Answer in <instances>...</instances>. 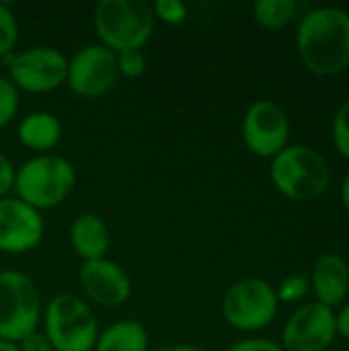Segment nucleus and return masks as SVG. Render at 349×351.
<instances>
[{"label": "nucleus", "instance_id": "nucleus-1", "mask_svg": "<svg viewBox=\"0 0 349 351\" xmlns=\"http://www.w3.org/2000/svg\"><path fill=\"white\" fill-rule=\"evenodd\" d=\"M296 49L309 72L337 76L349 68V12L335 6L309 10L296 29Z\"/></svg>", "mask_w": 349, "mask_h": 351}, {"label": "nucleus", "instance_id": "nucleus-2", "mask_svg": "<svg viewBox=\"0 0 349 351\" xmlns=\"http://www.w3.org/2000/svg\"><path fill=\"white\" fill-rule=\"evenodd\" d=\"M269 177L274 187L292 202H315L325 195L331 183L325 156L304 144H288L274 156Z\"/></svg>", "mask_w": 349, "mask_h": 351}, {"label": "nucleus", "instance_id": "nucleus-3", "mask_svg": "<svg viewBox=\"0 0 349 351\" xmlns=\"http://www.w3.org/2000/svg\"><path fill=\"white\" fill-rule=\"evenodd\" d=\"M152 4L144 0H101L93 10L99 43L113 53L142 49L154 31Z\"/></svg>", "mask_w": 349, "mask_h": 351}, {"label": "nucleus", "instance_id": "nucleus-4", "mask_svg": "<svg viewBox=\"0 0 349 351\" xmlns=\"http://www.w3.org/2000/svg\"><path fill=\"white\" fill-rule=\"evenodd\" d=\"M76 185L74 165L60 154H37L16 169L14 193L37 212L64 204Z\"/></svg>", "mask_w": 349, "mask_h": 351}, {"label": "nucleus", "instance_id": "nucleus-5", "mask_svg": "<svg viewBox=\"0 0 349 351\" xmlns=\"http://www.w3.org/2000/svg\"><path fill=\"white\" fill-rule=\"evenodd\" d=\"M43 333L53 351H93L99 323L93 308L74 294H58L43 311Z\"/></svg>", "mask_w": 349, "mask_h": 351}, {"label": "nucleus", "instance_id": "nucleus-6", "mask_svg": "<svg viewBox=\"0 0 349 351\" xmlns=\"http://www.w3.org/2000/svg\"><path fill=\"white\" fill-rule=\"evenodd\" d=\"M41 298L35 282L16 269L0 271V339L19 343L37 331Z\"/></svg>", "mask_w": 349, "mask_h": 351}, {"label": "nucleus", "instance_id": "nucleus-7", "mask_svg": "<svg viewBox=\"0 0 349 351\" xmlns=\"http://www.w3.org/2000/svg\"><path fill=\"white\" fill-rule=\"evenodd\" d=\"M280 308L276 288L261 278H243L234 282L222 298L226 323L239 331L253 333L274 323Z\"/></svg>", "mask_w": 349, "mask_h": 351}, {"label": "nucleus", "instance_id": "nucleus-8", "mask_svg": "<svg viewBox=\"0 0 349 351\" xmlns=\"http://www.w3.org/2000/svg\"><path fill=\"white\" fill-rule=\"evenodd\" d=\"M68 58L47 45L29 47L8 56V80L25 93L43 95L66 84Z\"/></svg>", "mask_w": 349, "mask_h": 351}, {"label": "nucleus", "instance_id": "nucleus-9", "mask_svg": "<svg viewBox=\"0 0 349 351\" xmlns=\"http://www.w3.org/2000/svg\"><path fill=\"white\" fill-rule=\"evenodd\" d=\"M117 78V53L101 43H88L68 60L66 84L76 97L101 99L115 86Z\"/></svg>", "mask_w": 349, "mask_h": 351}, {"label": "nucleus", "instance_id": "nucleus-10", "mask_svg": "<svg viewBox=\"0 0 349 351\" xmlns=\"http://www.w3.org/2000/svg\"><path fill=\"white\" fill-rule=\"evenodd\" d=\"M243 142L259 158L278 156L290 140V119L282 105L259 99L243 115Z\"/></svg>", "mask_w": 349, "mask_h": 351}, {"label": "nucleus", "instance_id": "nucleus-11", "mask_svg": "<svg viewBox=\"0 0 349 351\" xmlns=\"http://www.w3.org/2000/svg\"><path fill=\"white\" fill-rule=\"evenodd\" d=\"M335 337V311L313 300L290 315L280 346L284 351H327Z\"/></svg>", "mask_w": 349, "mask_h": 351}, {"label": "nucleus", "instance_id": "nucleus-12", "mask_svg": "<svg viewBox=\"0 0 349 351\" xmlns=\"http://www.w3.org/2000/svg\"><path fill=\"white\" fill-rule=\"evenodd\" d=\"M43 216L19 197H0V253L23 255L43 239Z\"/></svg>", "mask_w": 349, "mask_h": 351}, {"label": "nucleus", "instance_id": "nucleus-13", "mask_svg": "<svg viewBox=\"0 0 349 351\" xmlns=\"http://www.w3.org/2000/svg\"><path fill=\"white\" fill-rule=\"evenodd\" d=\"M78 282L84 296L101 306H119L132 294L130 276L119 263L107 257L84 261L78 271Z\"/></svg>", "mask_w": 349, "mask_h": 351}, {"label": "nucleus", "instance_id": "nucleus-14", "mask_svg": "<svg viewBox=\"0 0 349 351\" xmlns=\"http://www.w3.org/2000/svg\"><path fill=\"white\" fill-rule=\"evenodd\" d=\"M311 290L315 300L329 306L339 308L349 296V265L337 253H323L309 276Z\"/></svg>", "mask_w": 349, "mask_h": 351}, {"label": "nucleus", "instance_id": "nucleus-15", "mask_svg": "<svg viewBox=\"0 0 349 351\" xmlns=\"http://www.w3.org/2000/svg\"><path fill=\"white\" fill-rule=\"evenodd\" d=\"M70 243L82 261H95L107 255L111 234L97 214H80L70 226Z\"/></svg>", "mask_w": 349, "mask_h": 351}, {"label": "nucleus", "instance_id": "nucleus-16", "mask_svg": "<svg viewBox=\"0 0 349 351\" xmlns=\"http://www.w3.org/2000/svg\"><path fill=\"white\" fill-rule=\"evenodd\" d=\"M19 140L37 154H49L62 140V123L49 111H31L19 123Z\"/></svg>", "mask_w": 349, "mask_h": 351}, {"label": "nucleus", "instance_id": "nucleus-17", "mask_svg": "<svg viewBox=\"0 0 349 351\" xmlns=\"http://www.w3.org/2000/svg\"><path fill=\"white\" fill-rule=\"evenodd\" d=\"M93 351H150V341L142 323L117 321L99 331Z\"/></svg>", "mask_w": 349, "mask_h": 351}, {"label": "nucleus", "instance_id": "nucleus-18", "mask_svg": "<svg viewBox=\"0 0 349 351\" xmlns=\"http://www.w3.org/2000/svg\"><path fill=\"white\" fill-rule=\"evenodd\" d=\"M298 2L296 0H257L253 4L255 21L269 31L284 29L296 14Z\"/></svg>", "mask_w": 349, "mask_h": 351}, {"label": "nucleus", "instance_id": "nucleus-19", "mask_svg": "<svg viewBox=\"0 0 349 351\" xmlns=\"http://www.w3.org/2000/svg\"><path fill=\"white\" fill-rule=\"evenodd\" d=\"M19 41V23L12 8L0 2V58L12 56Z\"/></svg>", "mask_w": 349, "mask_h": 351}, {"label": "nucleus", "instance_id": "nucleus-20", "mask_svg": "<svg viewBox=\"0 0 349 351\" xmlns=\"http://www.w3.org/2000/svg\"><path fill=\"white\" fill-rule=\"evenodd\" d=\"M19 113V88L8 80V76H0V130L6 128Z\"/></svg>", "mask_w": 349, "mask_h": 351}, {"label": "nucleus", "instance_id": "nucleus-21", "mask_svg": "<svg viewBox=\"0 0 349 351\" xmlns=\"http://www.w3.org/2000/svg\"><path fill=\"white\" fill-rule=\"evenodd\" d=\"M331 138L335 150L349 160V99L337 109L333 123H331Z\"/></svg>", "mask_w": 349, "mask_h": 351}, {"label": "nucleus", "instance_id": "nucleus-22", "mask_svg": "<svg viewBox=\"0 0 349 351\" xmlns=\"http://www.w3.org/2000/svg\"><path fill=\"white\" fill-rule=\"evenodd\" d=\"M311 292V282L302 274H292L284 278L280 288L276 290V296L280 302H300Z\"/></svg>", "mask_w": 349, "mask_h": 351}, {"label": "nucleus", "instance_id": "nucleus-23", "mask_svg": "<svg viewBox=\"0 0 349 351\" xmlns=\"http://www.w3.org/2000/svg\"><path fill=\"white\" fill-rule=\"evenodd\" d=\"M152 12L156 21H163L167 25H181L187 19L189 8L181 0H156L152 4Z\"/></svg>", "mask_w": 349, "mask_h": 351}, {"label": "nucleus", "instance_id": "nucleus-24", "mask_svg": "<svg viewBox=\"0 0 349 351\" xmlns=\"http://www.w3.org/2000/svg\"><path fill=\"white\" fill-rule=\"evenodd\" d=\"M117 72L125 78H140L146 72V56L142 49H130L117 53Z\"/></svg>", "mask_w": 349, "mask_h": 351}, {"label": "nucleus", "instance_id": "nucleus-25", "mask_svg": "<svg viewBox=\"0 0 349 351\" xmlns=\"http://www.w3.org/2000/svg\"><path fill=\"white\" fill-rule=\"evenodd\" d=\"M14 177H16L14 165L6 154L0 152V197H8V193L14 189Z\"/></svg>", "mask_w": 349, "mask_h": 351}, {"label": "nucleus", "instance_id": "nucleus-26", "mask_svg": "<svg viewBox=\"0 0 349 351\" xmlns=\"http://www.w3.org/2000/svg\"><path fill=\"white\" fill-rule=\"evenodd\" d=\"M226 351H284L280 343L272 341V339H263V337H251V339H243L237 341L234 346H230Z\"/></svg>", "mask_w": 349, "mask_h": 351}, {"label": "nucleus", "instance_id": "nucleus-27", "mask_svg": "<svg viewBox=\"0 0 349 351\" xmlns=\"http://www.w3.org/2000/svg\"><path fill=\"white\" fill-rule=\"evenodd\" d=\"M16 348H19V351H53L49 339L45 337V333H39V331H33L27 337H23L16 343Z\"/></svg>", "mask_w": 349, "mask_h": 351}, {"label": "nucleus", "instance_id": "nucleus-28", "mask_svg": "<svg viewBox=\"0 0 349 351\" xmlns=\"http://www.w3.org/2000/svg\"><path fill=\"white\" fill-rule=\"evenodd\" d=\"M335 331L344 339H349V302H344L339 311H335Z\"/></svg>", "mask_w": 349, "mask_h": 351}, {"label": "nucleus", "instance_id": "nucleus-29", "mask_svg": "<svg viewBox=\"0 0 349 351\" xmlns=\"http://www.w3.org/2000/svg\"><path fill=\"white\" fill-rule=\"evenodd\" d=\"M152 351H208L197 348V346H187V343H175V346H165V348H158V350Z\"/></svg>", "mask_w": 349, "mask_h": 351}, {"label": "nucleus", "instance_id": "nucleus-30", "mask_svg": "<svg viewBox=\"0 0 349 351\" xmlns=\"http://www.w3.org/2000/svg\"><path fill=\"white\" fill-rule=\"evenodd\" d=\"M341 202H344V208L348 210L349 214V173L346 175L344 183H341Z\"/></svg>", "mask_w": 349, "mask_h": 351}, {"label": "nucleus", "instance_id": "nucleus-31", "mask_svg": "<svg viewBox=\"0 0 349 351\" xmlns=\"http://www.w3.org/2000/svg\"><path fill=\"white\" fill-rule=\"evenodd\" d=\"M0 351H19V348H16V343H10V341L0 339Z\"/></svg>", "mask_w": 349, "mask_h": 351}, {"label": "nucleus", "instance_id": "nucleus-32", "mask_svg": "<svg viewBox=\"0 0 349 351\" xmlns=\"http://www.w3.org/2000/svg\"><path fill=\"white\" fill-rule=\"evenodd\" d=\"M327 351H333V350H327Z\"/></svg>", "mask_w": 349, "mask_h": 351}]
</instances>
